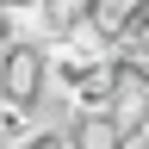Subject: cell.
<instances>
[{
  "label": "cell",
  "instance_id": "1",
  "mask_svg": "<svg viewBox=\"0 0 149 149\" xmlns=\"http://www.w3.org/2000/svg\"><path fill=\"white\" fill-rule=\"evenodd\" d=\"M50 81H56L50 44H13V50H0V100L6 106L37 112V100L50 93Z\"/></svg>",
  "mask_w": 149,
  "mask_h": 149
},
{
  "label": "cell",
  "instance_id": "2",
  "mask_svg": "<svg viewBox=\"0 0 149 149\" xmlns=\"http://www.w3.org/2000/svg\"><path fill=\"white\" fill-rule=\"evenodd\" d=\"M68 149H137V143L112 112H81L74 130H68Z\"/></svg>",
  "mask_w": 149,
  "mask_h": 149
},
{
  "label": "cell",
  "instance_id": "3",
  "mask_svg": "<svg viewBox=\"0 0 149 149\" xmlns=\"http://www.w3.org/2000/svg\"><path fill=\"white\" fill-rule=\"evenodd\" d=\"M112 56H118L124 68H143V74H149V19H143V25H130L118 44H112Z\"/></svg>",
  "mask_w": 149,
  "mask_h": 149
}]
</instances>
